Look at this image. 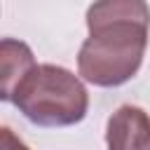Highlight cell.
<instances>
[{"instance_id": "obj_1", "label": "cell", "mask_w": 150, "mask_h": 150, "mask_svg": "<svg viewBox=\"0 0 150 150\" xmlns=\"http://www.w3.org/2000/svg\"><path fill=\"white\" fill-rule=\"evenodd\" d=\"M89 38L77 54L80 75L94 87L129 82L148 47L150 7L145 0H96L87 9Z\"/></svg>"}, {"instance_id": "obj_2", "label": "cell", "mask_w": 150, "mask_h": 150, "mask_svg": "<svg viewBox=\"0 0 150 150\" xmlns=\"http://www.w3.org/2000/svg\"><path fill=\"white\" fill-rule=\"evenodd\" d=\"M9 103L38 127H70L84 120L89 94L70 70L54 63H35Z\"/></svg>"}, {"instance_id": "obj_3", "label": "cell", "mask_w": 150, "mask_h": 150, "mask_svg": "<svg viewBox=\"0 0 150 150\" xmlns=\"http://www.w3.org/2000/svg\"><path fill=\"white\" fill-rule=\"evenodd\" d=\"M105 143L115 150L150 148V117L138 105H120L105 129Z\"/></svg>"}, {"instance_id": "obj_4", "label": "cell", "mask_w": 150, "mask_h": 150, "mask_svg": "<svg viewBox=\"0 0 150 150\" xmlns=\"http://www.w3.org/2000/svg\"><path fill=\"white\" fill-rule=\"evenodd\" d=\"M33 66H35V56L26 42L14 40V38H5L0 42V80H2L0 96L2 101H12L16 87L30 73Z\"/></svg>"}]
</instances>
